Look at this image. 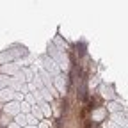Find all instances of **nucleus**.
Returning <instances> with one entry per match:
<instances>
[{
    "instance_id": "obj_1",
    "label": "nucleus",
    "mask_w": 128,
    "mask_h": 128,
    "mask_svg": "<svg viewBox=\"0 0 128 128\" xmlns=\"http://www.w3.org/2000/svg\"><path fill=\"white\" fill-rule=\"evenodd\" d=\"M85 128H91V121H85Z\"/></svg>"
}]
</instances>
